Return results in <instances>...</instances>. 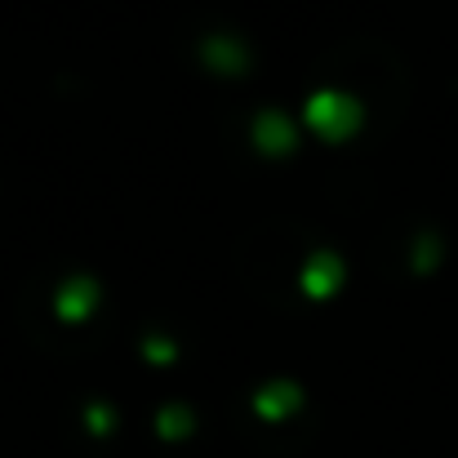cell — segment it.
<instances>
[{"mask_svg": "<svg viewBox=\"0 0 458 458\" xmlns=\"http://www.w3.org/2000/svg\"><path fill=\"white\" fill-rule=\"evenodd\" d=\"M311 125L338 134V130H352L356 125V103L352 98H338V94H320L311 98Z\"/></svg>", "mask_w": 458, "mask_h": 458, "instance_id": "6da1fadb", "label": "cell"}]
</instances>
